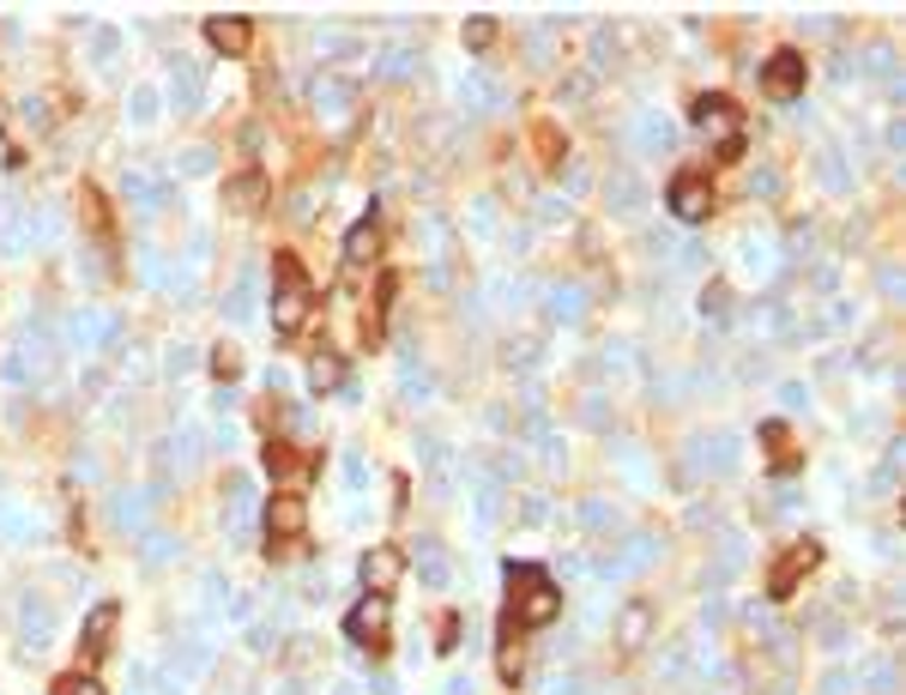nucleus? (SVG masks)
<instances>
[{"label":"nucleus","instance_id":"obj_9","mask_svg":"<svg viewBox=\"0 0 906 695\" xmlns=\"http://www.w3.org/2000/svg\"><path fill=\"white\" fill-rule=\"evenodd\" d=\"M400 580H405V551H400V544H375V551L362 556V592L388 599Z\"/></svg>","mask_w":906,"mask_h":695},{"label":"nucleus","instance_id":"obj_1","mask_svg":"<svg viewBox=\"0 0 906 695\" xmlns=\"http://www.w3.org/2000/svg\"><path fill=\"white\" fill-rule=\"evenodd\" d=\"M562 616V592L538 563H508V611H502V678L520 683V635Z\"/></svg>","mask_w":906,"mask_h":695},{"label":"nucleus","instance_id":"obj_24","mask_svg":"<svg viewBox=\"0 0 906 695\" xmlns=\"http://www.w3.org/2000/svg\"><path fill=\"white\" fill-rule=\"evenodd\" d=\"M641 635H647V611H629V623H622V642L641 647Z\"/></svg>","mask_w":906,"mask_h":695},{"label":"nucleus","instance_id":"obj_21","mask_svg":"<svg viewBox=\"0 0 906 695\" xmlns=\"http://www.w3.org/2000/svg\"><path fill=\"white\" fill-rule=\"evenodd\" d=\"M212 375L236 381V375H242V351H236V345H212Z\"/></svg>","mask_w":906,"mask_h":695},{"label":"nucleus","instance_id":"obj_5","mask_svg":"<svg viewBox=\"0 0 906 695\" xmlns=\"http://www.w3.org/2000/svg\"><path fill=\"white\" fill-rule=\"evenodd\" d=\"M815 563H822V544H815V538L786 544V551H779V563L767 568V592H774V599H791V592H798V580L815 575Z\"/></svg>","mask_w":906,"mask_h":695},{"label":"nucleus","instance_id":"obj_22","mask_svg":"<svg viewBox=\"0 0 906 695\" xmlns=\"http://www.w3.org/2000/svg\"><path fill=\"white\" fill-rule=\"evenodd\" d=\"M490 43H496V19L490 13L466 19V49H490Z\"/></svg>","mask_w":906,"mask_h":695},{"label":"nucleus","instance_id":"obj_18","mask_svg":"<svg viewBox=\"0 0 906 695\" xmlns=\"http://www.w3.org/2000/svg\"><path fill=\"white\" fill-rule=\"evenodd\" d=\"M79 212H85V224L109 242V206H104V194H97V188H79Z\"/></svg>","mask_w":906,"mask_h":695},{"label":"nucleus","instance_id":"obj_13","mask_svg":"<svg viewBox=\"0 0 906 695\" xmlns=\"http://www.w3.org/2000/svg\"><path fill=\"white\" fill-rule=\"evenodd\" d=\"M375 254H381V224H375V206H369L345 237V266H375Z\"/></svg>","mask_w":906,"mask_h":695},{"label":"nucleus","instance_id":"obj_14","mask_svg":"<svg viewBox=\"0 0 906 695\" xmlns=\"http://www.w3.org/2000/svg\"><path fill=\"white\" fill-rule=\"evenodd\" d=\"M762 442H767V466H774V472H798V466H803L798 442H791V430H786L779 418L762 423Z\"/></svg>","mask_w":906,"mask_h":695},{"label":"nucleus","instance_id":"obj_8","mask_svg":"<svg viewBox=\"0 0 906 695\" xmlns=\"http://www.w3.org/2000/svg\"><path fill=\"white\" fill-rule=\"evenodd\" d=\"M266 472L278 478L285 490H302L314 478V459L302 454L297 442H285V435H266Z\"/></svg>","mask_w":906,"mask_h":695},{"label":"nucleus","instance_id":"obj_20","mask_svg":"<svg viewBox=\"0 0 906 695\" xmlns=\"http://www.w3.org/2000/svg\"><path fill=\"white\" fill-rule=\"evenodd\" d=\"M314 394H333L338 381H345V363H338V357H314Z\"/></svg>","mask_w":906,"mask_h":695},{"label":"nucleus","instance_id":"obj_11","mask_svg":"<svg viewBox=\"0 0 906 695\" xmlns=\"http://www.w3.org/2000/svg\"><path fill=\"white\" fill-rule=\"evenodd\" d=\"M206 43H212L218 55H248V49H254V19H242V13L206 19Z\"/></svg>","mask_w":906,"mask_h":695},{"label":"nucleus","instance_id":"obj_15","mask_svg":"<svg viewBox=\"0 0 906 695\" xmlns=\"http://www.w3.org/2000/svg\"><path fill=\"white\" fill-rule=\"evenodd\" d=\"M562 133H557V121H532V158H538V170H562Z\"/></svg>","mask_w":906,"mask_h":695},{"label":"nucleus","instance_id":"obj_4","mask_svg":"<svg viewBox=\"0 0 906 695\" xmlns=\"http://www.w3.org/2000/svg\"><path fill=\"white\" fill-rule=\"evenodd\" d=\"M345 635H350V642H357L369 659H388V654H393V611H388V599L362 592V604L345 616Z\"/></svg>","mask_w":906,"mask_h":695},{"label":"nucleus","instance_id":"obj_16","mask_svg":"<svg viewBox=\"0 0 906 695\" xmlns=\"http://www.w3.org/2000/svg\"><path fill=\"white\" fill-rule=\"evenodd\" d=\"M695 121H701V128H738V121H743V109L731 104V97H719V92H713V97H695Z\"/></svg>","mask_w":906,"mask_h":695},{"label":"nucleus","instance_id":"obj_23","mask_svg":"<svg viewBox=\"0 0 906 695\" xmlns=\"http://www.w3.org/2000/svg\"><path fill=\"white\" fill-rule=\"evenodd\" d=\"M25 635H49V611H43V599H25Z\"/></svg>","mask_w":906,"mask_h":695},{"label":"nucleus","instance_id":"obj_12","mask_svg":"<svg viewBox=\"0 0 906 695\" xmlns=\"http://www.w3.org/2000/svg\"><path fill=\"white\" fill-rule=\"evenodd\" d=\"M224 206L242 212V218H254L260 206H266V170H242L224 182Z\"/></svg>","mask_w":906,"mask_h":695},{"label":"nucleus","instance_id":"obj_7","mask_svg":"<svg viewBox=\"0 0 906 695\" xmlns=\"http://www.w3.org/2000/svg\"><path fill=\"white\" fill-rule=\"evenodd\" d=\"M116 623H121V604H91V616H85V630H79V666H97V659L109 654V642H116Z\"/></svg>","mask_w":906,"mask_h":695},{"label":"nucleus","instance_id":"obj_19","mask_svg":"<svg viewBox=\"0 0 906 695\" xmlns=\"http://www.w3.org/2000/svg\"><path fill=\"white\" fill-rule=\"evenodd\" d=\"M49 695H104V683L91 678V671H67V678H55Z\"/></svg>","mask_w":906,"mask_h":695},{"label":"nucleus","instance_id":"obj_3","mask_svg":"<svg viewBox=\"0 0 906 695\" xmlns=\"http://www.w3.org/2000/svg\"><path fill=\"white\" fill-rule=\"evenodd\" d=\"M302 538H309V502H302V490H272V502H266V556L272 563H290V556H302Z\"/></svg>","mask_w":906,"mask_h":695},{"label":"nucleus","instance_id":"obj_6","mask_svg":"<svg viewBox=\"0 0 906 695\" xmlns=\"http://www.w3.org/2000/svg\"><path fill=\"white\" fill-rule=\"evenodd\" d=\"M803 80H810V67H803V49H774L762 67V92L774 97V104H791V97L803 92Z\"/></svg>","mask_w":906,"mask_h":695},{"label":"nucleus","instance_id":"obj_17","mask_svg":"<svg viewBox=\"0 0 906 695\" xmlns=\"http://www.w3.org/2000/svg\"><path fill=\"white\" fill-rule=\"evenodd\" d=\"M388 302H393V273L381 278L375 302H369V315H362V339H369V345H381V327H388Z\"/></svg>","mask_w":906,"mask_h":695},{"label":"nucleus","instance_id":"obj_2","mask_svg":"<svg viewBox=\"0 0 906 695\" xmlns=\"http://www.w3.org/2000/svg\"><path fill=\"white\" fill-rule=\"evenodd\" d=\"M309 315H314V278H309V266H302L290 249H278V254H272V333H278V339H297Z\"/></svg>","mask_w":906,"mask_h":695},{"label":"nucleus","instance_id":"obj_10","mask_svg":"<svg viewBox=\"0 0 906 695\" xmlns=\"http://www.w3.org/2000/svg\"><path fill=\"white\" fill-rule=\"evenodd\" d=\"M671 212L683 224H701L713 212V188H707V176L701 170H677L671 176Z\"/></svg>","mask_w":906,"mask_h":695}]
</instances>
